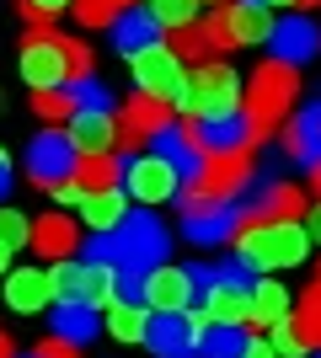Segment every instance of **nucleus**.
<instances>
[{
  "instance_id": "obj_1",
  "label": "nucleus",
  "mask_w": 321,
  "mask_h": 358,
  "mask_svg": "<svg viewBox=\"0 0 321 358\" xmlns=\"http://www.w3.org/2000/svg\"><path fill=\"white\" fill-rule=\"evenodd\" d=\"M171 252V230L155 220L150 209H129L118 230L86 241V262H102V268H161Z\"/></svg>"
},
{
  "instance_id": "obj_56",
  "label": "nucleus",
  "mask_w": 321,
  "mask_h": 358,
  "mask_svg": "<svg viewBox=\"0 0 321 358\" xmlns=\"http://www.w3.org/2000/svg\"><path fill=\"white\" fill-rule=\"evenodd\" d=\"M27 358H38V353H27Z\"/></svg>"
},
{
  "instance_id": "obj_55",
  "label": "nucleus",
  "mask_w": 321,
  "mask_h": 358,
  "mask_svg": "<svg viewBox=\"0 0 321 358\" xmlns=\"http://www.w3.org/2000/svg\"><path fill=\"white\" fill-rule=\"evenodd\" d=\"M220 6H230V0H220Z\"/></svg>"
},
{
  "instance_id": "obj_46",
  "label": "nucleus",
  "mask_w": 321,
  "mask_h": 358,
  "mask_svg": "<svg viewBox=\"0 0 321 358\" xmlns=\"http://www.w3.org/2000/svg\"><path fill=\"white\" fill-rule=\"evenodd\" d=\"M27 6H38V11H48V16H54V11H64L70 0H27Z\"/></svg>"
},
{
  "instance_id": "obj_33",
  "label": "nucleus",
  "mask_w": 321,
  "mask_h": 358,
  "mask_svg": "<svg viewBox=\"0 0 321 358\" xmlns=\"http://www.w3.org/2000/svg\"><path fill=\"white\" fill-rule=\"evenodd\" d=\"M32 113H38V118L43 123H70V113H76V96H70V91H32Z\"/></svg>"
},
{
  "instance_id": "obj_22",
  "label": "nucleus",
  "mask_w": 321,
  "mask_h": 358,
  "mask_svg": "<svg viewBox=\"0 0 321 358\" xmlns=\"http://www.w3.org/2000/svg\"><path fill=\"white\" fill-rule=\"evenodd\" d=\"M123 214H129V193H123V187H102V193H86V198H80V224H86L92 236L118 230Z\"/></svg>"
},
{
  "instance_id": "obj_16",
  "label": "nucleus",
  "mask_w": 321,
  "mask_h": 358,
  "mask_svg": "<svg viewBox=\"0 0 321 358\" xmlns=\"http://www.w3.org/2000/svg\"><path fill=\"white\" fill-rule=\"evenodd\" d=\"M193 139L204 145V155H220V150L252 145V129H246V113H204L193 118Z\"/></svg>"
},
{
  "instance_id": "obj_23",
  "label": "nucleus",
  "mask_w": 321,
  "mask_h": 358,
  "mask_svg": "<svg viewBox=\"0 0 321 358\" xmlns=\"http://www.w3.org/2000/svg\"><path fill=\"white\" fill-rule=\"evenodd\" d=\"M290 310H294V294L278 278H262L246 294V321H257V327H278V321H290Z\"/></svg>"
},
{
  "instance_id": "obj_10",
  "label": "nucleus",
  "mask_w": 321,
  "mask_h": 358,
  "mask_svg": "<svg viewBox=\"0 0 321 358\" xmlns=\"http://www.w3.org/2000/svg\"><path fill=\"white\" fill-rule=\"evenodd\" d=\"M22 75H27L32 91H59L70 80V64H64V38L59 32H27V43H22Z\"/></svg>"
},
{
  "instance_id": "obj_18",
  "label": "nucleus",
  "mask_w": 321,
  "mask_h": 358,
  "mask_svg": "<svg viewBox=\"0 0 321 358\" xmlns=\"http://www.w3.org/2000/svg\"><path fill=\"white\" fill-rule=\"evenodd\" d=\"M150 145H155V155H161V161H171V171H177L183 182H193V177L204 171V145L193 139V129H183V123L161 129Z\"/></svg>"
},
{
  "instance_id": "obj_42",
  "label": "nucleus",
  "mask_w": 321,
  "mask_h": 358,
  "mask_svg": "<svg viewBox=\"0 0 321 358\" xmlns=\"http://www.w3.org/2000/svg\"><path fill=\"white\" fill-rule=\"evenodd\" d=\"M32 353H38V358H76V353H80V348H70V343H59V337H48V343H38V348H32Z\"/></svg>"
},
{
  "instance_id": "obj_47",
  "label": "nucleus",
  "mask_w": 321,
  "mask_h": 358,
  "mask_svg": "<svg viewBox=\"0 0 321 358\" xmlns=\"http://www.w3.org/2000/svg\"><path fill=\"white\" fill-rule=\"evenodd\" d=\"M306 171H311V187H316V198H321V155H316V161L306 166Z\"/></svg>"
},
{
  "instance_id": "obj_7",
  "label": "nucleus",
  "mask_w": 321,
  "mask_h": 358,
  "mask_svg": "<svg viewBox=\"0 0 321 358\" xmlns=\"http://www.w3.org/2000/svg\"><path fill=\"white\" fill-rule=\"evenodd\" d=\"M187 113L204 118V113H241V75L230 70L225 59H209L187 75Z\"/></svg>"
},
{
  "instance_id": "obj_25",
  "label": "nucleus",
  "mask_w": 321,
  "mask_h": 358,
  "mask_svg": "<svg viewBox=\"0 0 321 358\" xmlns=\"http://www.w3.org/2000/svg\"><path fill=\"white\" fill-rule=\"evenodd\" d=\"M284 155L294 166H311L321 155V129H316V113H300V118H284Z\"/></svg>"
},
{
  "instance_id": "obj_4",
  "label": "nucleus",
  "mask_w": 321,
  "mask_h": 358,
  "mask_svg": "<svg viewBox=\"0 0 321 358\" xmlns=\"http://www.w3.org/2000/svg\"><path fill=\"white\" fill-rule=\"evenodd\" d=\"M177 209H183V236L193 246H220V241H236V230H241V203L204 198L199 187H183Z\"/></svg>"
},
{
  "instance_id": "obj_30",
  "label": "nucleus",
  "mask_w": 321,
  "mask_h": 358,
  "mask_svg": "<svg viewBox=\"0 0 321 358\" xmlns=\"http://www.w3.org/2000/svg\"><path fill=\"white\" fill-rule=\"evenodd\" d=\"M145 321H150L145 305H113V310L102 315V327L113 331L118 343H145Z\"/></svg>"
},
{
  "instance_id": "obj_27",
  "label": "nucleus",
  "mask_w": 321,
  "mask_h": 358,
  "mask_svg": "<svg viewBox=\"0 0 321 358\" xmlns=\"http://www.w3.org/2000/svg\"><path fill=\"white\" fill-rule=\"evenodd\" d=\"M118 171H123V161L113 150H102V155H80L70 182H76L80 193H102V187H118Z\"/></svg>"
},
{
  "instance_id": "obj_32",
  "label": "nucleus",
  "mask_w": 321,
  "mask_h": 358,
  "mask_svg": "<svg viewBox=\"0 0 321 358\" xmlns=\"http://www.w3.org/2000/svg\"><path fill=\"white\" fill-rule=\"evenodd\" d=\"M166 54H171V59H193V64H209L214 59V48H209V38H204L199 22H193V27H171Z\"/></svg>"
},
{
  "instance_id": "obj_29",
  "label": "nucleus",
  "mask_w": 321,
  "mask_h": 358,
  "mask_svg": "<svg viewBox=\"0 0 321 358\" xmlns=\"http://www.w3.org/2000/svg\"><path fill=\"white\" fill-rule=\"evenodd\" d=\"M290 327L300 331V343H306L311 353L321 348V289H316V284L300 294V310H290Z\"/></svg>"
},
{
  "instance_id": "obj_39",
  "label": "nucleus",
  "mask_w": 321,
  "mask_h": 358,
  "mask_svg": "<svg viewBox=\"0 0 321 358\" xmlns=\"http://www.w3.org/2000/svg\"><path fill=\"white\" fill-rule=\"evenodd\" d=\"M268 348H273V358H311V348L300 343V331L290 327V321H278L273 337H268Z\"/></svg>"
},
{
  "instance_id": "obj_45",
  "label": "nucleus",
  "mask_w": 321,
  "mask_h": 358,
  "mask_svg": "<svg viewBox=\"0 0 321 358\" xmlns=\"http://www.w3.org/2000/svg\"><path fill=\"white\" fill-rule=\"evenodd\" d=\"M306 236H311V241H321V203L311 209V220H306Z\"/></svg>"
},
{
  "instance_id": "obj_21",
  "label": "nucleus",
  "mask_w": 321,
  "mask_h": 358,
  "mask_svg": "<svg viewBox=\"0 0 321 358\" xmlns=\"http://www.w3.org/2000/svg\"><path fill=\"white\" fill-rule=\"evenodd\" d=\"M70 145L80 150V155H102V150L118 145V123H113V113H70Z\"/></svg>"
},
{
  "instance_id": "obj_37",
  "label": "nucleus",
  "mask_w": 321,
  "mask_h": 358,
  "mask_svg": "<svg viewBox=\"0 0 321 358\" xmlns=\"http://www.w3.org/2000/svg\"><path fill=\"white\" fill-rule=\"evenodd\" d=\"M214 284H230V289H252L257 284V268L246 262V257H225V262H214ZM209 284V289H214Z\"/></svg>"
},
{
  "instance_id": "obj_43",
  "label": "nucleus",
  "mask_w": 321,
  "mask_h": 358,
  "mask_svg": "<svg viewBox=\"0 0 321 358\" xmlns=\"http://www.w3.org/2000/svg\"><path fill=\"white\" fill-rule=\"evenodd\" d=\"M11 182H16V166H11V155L0 150V203H6V193H11Z\"/></svg>"
},
{
  "instance_id": "obj_35",
  "label": "nucleus",
  "mask_w": 321,
  "mask_h": 358,
  "mask_svg": "<svg viewBox=\"0 0 321 358\" xmlns=\"http://www.w3.org/2000/svg\"><path fill=\"white\" fill-rule=\"evenodd\" d=\"M70 96H76V113H113V91L102 86V80H80V86H64Z\"/></svg>"
},
{
  "instance_id": "obj_6",
  "label": "nucleus",
  "mask_w": 321,
  "mask_h": 358,
  "mask_svg": "<svg viewBox=\"0 0 321 358\" xmlns=\"http://www.w3.org/2000/svg\"><path fill=\"white\" fill-rule=\"evenodd\" d=\"M252 155H257V145H241V150H220V155H204V171L187 187H199L204 198H220V203H236V198L246 193V182H252Z\"/></svg>"
},
{
  "instance_id": "obj_36",
  "label": "nucleus",
  "mask_w": 321,
  "mask_h": 358,
  "mask_svg": "<svg viewBox=\"0 0 321 358\" xmlns=\"http://www.w3.org/2000/svg\"><path fill=\"white\" fill-rule=\"evenodd\" d=\"M113 305H145V268H113Z\"/></svg>"
},
{
  "instance_id": "obj_5",
  "label": "nucleus",
  "mask_w": 321,
  "mask_h": 358,
  "mask_svg": "<svg viewBox=\"0 0 321 358\" xmlns=\"http://www.w3.org/2000/svg\"><path fill=\"white\" fill-rule=\"evenodd\" d=\"M129 70H134L139 96H155V102H171V107H183V113H187V96H193V91H187V70H183V59H171V54H166V43L134 54Z\"/></svg>"
},
{
  "instance_id": "obj_50",
  "label": "nucleus",
  "mask_w": 321,
  "mask_h": 358,
  "mask_svg": "<svg viewBox=\"0 0 321 358\" xmlns=\"http://www.w3.org/2000/svg\"><path fill=\"white\" fill-rule=\"evenodd\" d=\"M0 273H11V252L6 246H0Z\"/></svg>"
},
{
  "instance_id": "obj_11",
  "label": "nucleus",
  "mask_w": 321,
  "mask_h": 358,
  "mask_svg": "<svg viewBox=\"0 0 321 358\" xmlns=\"http://www.w3.org/2000/svg\"><path fill=\"white\" fill-rule=\"evenodd\" d=\"M118 182L129 187V198H139V203H171V198L183 193V177L171 171V161H161V155H134V161L118 171Z\"/></svg>"
},
{
  "instance_id": "obj_26",
  "label": "nucleus",
  "mask_w": 321,
  "mask_h": 358,
  "mask_svg": "<svg viewBox=\"0 0 321 358\" xmlns=\"http://www.w3.org/2000/svg\"><path fill=\"white\" fill-rule=\"evenodd\" d=\"M246 294L252 289H230V284H214L204 289V321H220V327H246Z\"/></svg>"
},
{
  "instance_id": "obj_38",
  "label": "nucleus",
  "mask_w": 321,
  "mask_h": 358,
  "mask_svg": "<svg viewBox=\"0 0 321 358\" xmlns=\"http://www.w3.org/2000/svg\"><path fill=\"white\" fill-rule=\"evenodd\" d=\"M70 11H76V22H80V27L92 32V27H113L118 6H113V0H70Z\"/></svg>"
},
{
  "instance_id": "obj_13",
  "label": "nucleus",
  "mask_w": 321,
  "mask_h": 358,
  "mask_svg": "<svg viewBox=\"0 0 321 358\" xmlns=\"http://www.w3.org/2000/svg\"><path fill=\"white\" fill-rule=\"evenodd\" d=\"M118 139H129V145H150L155 134H161V129H171V102H155V96H129V102L118 107Z\"/></svg>"
},
{
  "instance_id": "obj_8",
  "label": "nucleus",
  "mask_w": 321,
  "mask_h": 358,
  "mask_svg": "<svg viewBox=\"0 0 321 358\" xmlns=\"http://www.w3.org/2000/svg\"><path fill=\"white\" fill-rule=\"evenodd\" d=\"M76 161H80V150L70 145V134L43 129V134L27 145V182L32 187H59V182L76 177Z\"/></svg>"
},
{
  "instance_id": "obj_2",
  "label": "nucleus",
  "mask_w": 321,
  "mask_h": 358,
  "mask_svg": "<svg viewBox=\"0 0 321 358\" xmlns=\"http://www.w3.org/2000/svg\"><path fill=\"white\" fill-rule=\"evenodd\" d=\"M241 91H246L241 113H246V129H252V145H262L278 123L290 118V107L300 102V70H290V64H278V59H262Z\"/></svg>"
},
{
  "instance_id": "obj_24",
  "label": "nucleus",
  "mask_w": 321,
  "mask_h": 358,
  "mask_svg": "<svg viewBox=\"0 0 321 358\" xmlns=\"http://www.w3.org/2000/svg\"><path fill=\"white\" fill-rule=\"evenodd\" d=\"M48 321H54V337L70 348H86L102 331V310H92V305H54Z\"/></svg>"
},
{
  "instance_id": "obj_12",
  "label": "nucleus",
  "mask_w": 321,
  "mask_h": 358,
  "mask_svg": "<svg viewBox=\"0 0 321 358\" xmlns=\"http://www.w3.org/2000/svg\"><path fill=\"white\" fill-rule=\"evenodd\" d=\"M316 48H321V32H316L311 16H278L273 27H268V54H273L278 64H290V70L316 59Z\"/></svg>"
},
{
  "instance_id": "obj_54",
  "label": "nucleus",
  "mask_w": 321,
  "mask_h": 358,
  "mask_svg": "<svg viewBox=\"0 0 321 358\" xmlns=\"http://www.w3.org/2000/svg\"><path fill=\"white\" fill-rule=\"evenodd\" d=\"M316 289H321V262H316Z\"/></svg>"
},
{
  "instance_id": "obj_51",
  "label": "nucleus",
  "mask_w": 321,
  "mask_h": 358,
  "mask_svg": "<svg viewBox=\"0 0 321 358\" xmlns=\"http://www.w3.org/2000/svg\"><path fill=\"white\" fill-rule=\"evenodd\" d=\"M257 6H294V0H257Z\"/></svg>"
},
{
  "instance_id": "obj_53",
  "label": "nucleus",
  "mask_w": 321,
  "mask_h": 358,
  "mask_svg": "<svg viewBox=\"0 0 321 358\" xmlns=\"http://www.w3.org/2000/svg\"><path fill=\"white\" fill-rule=\"evenodd\" d=\"M113 6H118V11H123V6H134V0H113Z\"/></svg>"
},
{
  "instance_id": "obj_28",
  "label": "nucleus",
  "mask_w": 321,
  "mask_h": 358,
  "mask_svg": "<svg viewBox=\"0 0 321 358\" xmlns=\"http://www.w3.org/2000/svg\"><path fill=\"white\" fill-rule=\"evenodd\" d=\"M246 343H252L246 327H220V321H204L199 327V358H241Z\"/></svg>"
},
{
  "instance_id": "obj_17",
  "label": "nucleus",
  "mask_w": 321,
  "mask_h": 358,
  "mask_svg": "<svg viewBox=\"0 0 321 358\" xmlns=\"http://www.w3.org/2000/svg\"><path fill=\"white\" fill-rule=\"evenodd\" d=\"M27 246L38 257H54V262H64V257H76L80 252V230H76V220L70 214H43V220H32V236H27Z\"/></svg>"
},
{
  "instance_id": "obj_52",
  "label": "nucleus",
  "mask_w": 321,
  "mask_h": 358,
  "mask_svg": "<svg viewBox=\"0 0 321 358\" xmlns=\"http://www.w3.org/2000/svg\"><path fill=\"white\" fill-rule=\"evenodd\" d=\"M311 113H316V129H321V102H316V107H311Z\"/></svg>"
},
{
  "instance_id": "obj_41",
  "label": "nucleus",
  "mask_w": 321,
  "mask_h": 358,
  "mask_svg": "<svg viewBox=\"0 0 321 358\" xmlns=\"http://www.w3.org/2000/svg\"><path fill=\"white\" fill-rule=\"evenodd\" d=\"M48 193H54V203H59V214H64V209H80V198H86V193H80V187H76V182H59V187H48Z\"/></svg>"
},
{
  "instance_id": "obj_34",
  "label": "nucleus",
  "mask_w": 321,
  "mask_h": 358,
  "mask_svg": "<svg viewBox=\"0 0 321 358\" xmlns=\"http://www.w3.org/2000/svg\"><path fill=\"white\" fill-rule=\"evenodd\" d=\"M27 236H32V220L22 209H11V203H0V246H6V252H22Z\"/></svg>"
},
{
  "instance_id": "obj_40",
  "label": "nucleus",
  "mask_w": 321,
  "mask_h": 358,
  "mask_svg": "<svg viewBox=\"0 0 321 358\" xmlns=\"http://www.w3.org/2000/svg\"><path fill=\"white\" fill-rule=\"evenodd\" d=\"M64 64H70V80H64V86H80V80H92V48H86V43L64 38Z\"/></svg>"
},
{
  "instance_id": "obj_31",
  "label": "nucleus",
  "mask_w": 321,
  "mask_h": 358,
  "mask_svg": "<svg viewBox=\"0 0 321 358\" xmlns=\"http://www.w3.org/2000/svg\"><path fill=\"white\" fill-rule=\"evenodd\" d=\"M145 11L155 16V27L161 32H171V27H193L204 16V0H150Z\"/></svg>"
},
{
  "instance_id": "obj_14",
  "label": "nucleus",
  "mask_w": 321,
  "mask_h": 358,
  "mask_svg": "<svg viewBox=\"0 0 321 358\" xmlns=\"http://www.w3.org/2000/svg\"><path fill=\"white\" fill-rule=\"evenodd\" d=\"M199 299V289H193V278H187V268H150L145 273V305L150 310H187Z\"/></svg>"
},
{
  "instance_id": "obj_44",
  "label": "nucleus",
  "mask_w": 321,
  "mask_h": 358,
  "mask_svg": "<svg viewBox=\"0 0 321 358\" xmlns=\"http://www.w3.org/2000/svg\"><path fill=\"white\" fill-rule=\"evenodd\" d=\"M241 358H273V348H268V343H246Z\"/></svg>"
},
{
  "instance_id": "obj_15",
  "label": "nucleus",
  "mask_w": 321,
  "mask_h": 358,
  "mask_svg": "<svg viewBox=\"0 0 321 358\" xmlns=\"http://www.w3.org/2000/svg\"><path fill=\"white\" fill-rule=\"evenodd\" d=\"M220 22H225V38H230V48L268 43V27H273L268 6H257V0H230V6H220Z\"/></svg>"
},
{
  "instance_id": "obj_20",
  "label": "nucleus",
  "mask_w": 321,
  "mask_h": 358,
  "mask_svg": "<svg viewBox=\"0 0 321 358\" xmlns=\"http://www.w3.org/2000/svg\"><path fill=\"white\" fill-rule=\"evenodd\" d=\"M0 294H6V305H11L16 315H43V305H54V294H48V273H43V268H11Z\"/></svg>"
},
{
  "instance_id": "obj_9",
  "label": "nucleus",
  "mask_w": 321,
  "mask_h": 358,
  "mask_svg": "<svg viewBox=\"0 0 321 358\" xmlns=\"http://www.w3.org/2000/svg\"><path fill=\"white\" fill-rule=\"evenodd\" d=\"M199 327L204 315L193 310H155L145 321V348L155 358H199Z\"/></svg>"
},
{
  "instance_id": "obj_3",
  "label": "nucleus",
  "mask_w": 321,
  "mask_h": 358,
  "mask_svg": "<svg viewBox=\"0 0 321 358\" xmlns=\"http://www.w3.org/2000/svg\"><path fill=\"white\" fill-rule=\"evenodd\" d=\"M306 252H311V236L300 220H262V224H241L236 230V257H246L257 273L300 268Z\"/></svg>"
},
{
  "instance_id": "obj_19",
  "label": "nucleus",
  "mask_w": 321,
  "mask_h": 358,
  "mask_svg": "<svg viewBox=\"0 0 321 358\" xmlns=\"http://www.w3.org/2000/svg\"><path fill=\"white\" fill-rule=\"evenodd\" d=\"M113 48H118L123 59H134V54H145V48L161 43V27H155L150 11H139V6H123L118 16H113Z\"/></svg>"
},
{
  "instance_id": "obj_49",
  "label": "nucleus",
  "mask_w": 321,
  "mask_h": 358,
  "mask_svg": "<svg viewBox=\"0 0 321 358\" xmlns=\"http://www.w3.org/2000/svg\"><path fill=\"white\" fill-rule=\"evenodd\" d=\"M316 6H321V0H294V11H300V16H306V11H316Z\"/></svg>"
},
{
  "instance_id": "obj_48",
  "label": "nucleus",
  "mask_w": 321,
  "mask_h": 358,
  "mask_svg": "<svg viewBox=\"0 0 321 358\" xmlns=\"http://www.w3.org/2000/svg\"><path fill=\"white\" fill-rule=\"evenodd\" d=\"M0 358H16V343L6 337V331H0Z\"/></svg>"
}]
</instances>
